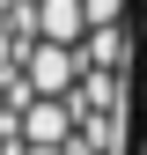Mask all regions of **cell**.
Masks as SVG:
<instances>
[{"mask_svg": "<svg viewBox=\"0 0 147 155\" xmlns=\"http://www.w3.org/2000/svg\"><path fill=\"white\" fill-rule=\"evenodd\" d=\"M133 0H0V155H125Z\"/></svg>", "mask_w": 147, "mask_h": 155, "instance_id": "obj_1", "label": "cell"}, {"mask_svg": "<svg viewBox=\"0 0 147 155\" xmlns=\"http://www.w3.org/2000/svg\"><path fill=\"white\" fill-rule=\"evenodd\" d=\"M125 155H147V0H133V126Z\"/></svg>", "mask_w": 147, "mask_h": 155, "instance_id": "obj_2", "label": "cell"}]
</instances>
